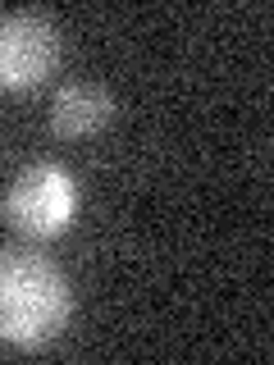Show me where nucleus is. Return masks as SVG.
<instances>
[{
    "label": "nucleus",
    "mask_w": 274,
    "mask_h": 365,
    "mask_svg": "<svg viewBox=\"0 0 274 365\" xmlns=\"http://www.w3.org/2000/svg\"><path fill=\"white\" fill-rule=\"evenodd\" d=\"M68 283L37 251H0V342L9 347H41L68 319Z\"/></svg>",
    "instance_id": "obj_1"
},
{
    "label": "nucleus",
    "mask_w": 274,
    "mask_h": 365,
    "mask_svg": "<svg viewBox=\"0 0 274 365\" xmlns=\"http://www.w3.org/2000/svg\"><path fill=\"white\" fill-rule=\"evenodd\" d=\"M73 215H78V182L68 169L51 165V160L28 165L5 192V220L28 237L64 233L73 224Z\"/></svg>",
    "instance_id": "obj_2"
},
{
    "label": "nucleus",
    "mask_w": 274,
    "mask_h": 365,
    "mask_svg": "<svg viewBox=\"0 0 274 365\" xmlns=\"http://www.w3.org/2000/svg\"><path fill=\"white\" fill-rule=\"evenodd\" d=\"M60 64V28L37 9L0 14V91H28Z\"/></svg>",
    "instance_id": "obj_3"
},
{
    "label": "nucleus",
    "mask_w": 274,
    "mask_h": 365,
    "mask_svg": "<svg viewBox=\"0 0 274 365\" xmlns=\"http://www.w3.org/2000/svg\"><path fill=\"white\" fill-rule=\"evenodd\" d=\"M114 119V96L101 83H64L51 101V128L60 137H91Z\"/></svg>",
    "instance_id": "obj_4"
}]
</instances>
